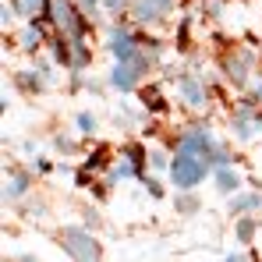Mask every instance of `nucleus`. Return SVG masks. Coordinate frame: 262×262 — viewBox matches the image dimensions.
Listing matches in <instances>:
<instances>
[{
	"label": "nucleus",
	"mask_w": 262,
	"mask_h": 262,
	"mask_svg": "<svg viewBox=\"0 0 262 262\" xmlns=\"http://www.w3.org/2000/svg\"><path fill=\"white\" fill-rule=\"evenodd\" d=\"M36 43H39V29L29 25V29L21 32V46H25V50H36Z\"/></svg>",
	"instance_id": "1a4fd4ad"
},
{
	"label": "nucleus",
	"mask_w": 262,
	"mask_h": 262,
	"mask_svg": "<svg viewBox=\"0 0 262 262\" xmlns=\"http://www.w3.org/2000/svg\"><path fill=\"white\" fill-rule=\"evenodd\" d=\"M138 64H117L114 68V85L121 89V92H131V89L138 85Z\"/></svg>",
	"instance_id": "39448f33"
},
{
	"label": "nucleus",
	"mask_w": 262,
	"mask_h": 262,
	"mask_svg": "<svg viewBox=\"0 0 262 262\" xmlns=\"http://www.w3.org/2000/svg\"><path fill=\"white\" fill-rule=\"evenodd\" d=\"M255 99H262V82H259V85H255Z\"/></svg>",
	"instance_id": "4468645a"
},
{
	"label": "nucleus",
	"mask_w": 262,
	"mask_h": 262,
	"mask_svg": "<svg viewBox=\"0 0 262 262\" xmlns=\"http://www.w3.org/2000/svg\"><path fill=\"white\" fill-rule=\"evenodd\" d=\"M64 248L75 262H99V245L82 227H64Z\"/></svg>",
	"instance_id": "f03ea898"
},
{
	"label": "nucleus",
	"mask_w": 262,
	"mask_h": 262,
	"mask_svg": "<svg viewBox=\"0 0 262 262\" xmlns=\"http://www.w3.org/2000/svg\"><path fill=\"white\" fill-rule=\"evenodd\" d=\"M259 206H262L259 195H241V199H234L230 209H234V213H245V209H259Z\"/></svg>",
	"instance_id": "6e6552de"
},
{
	"label": "nucleus",
	"mask_w": 262,
	"mask_h": 262,
	"mask_svg": "<svg viewBox=\"0 0 262 262\" xmlns=\"http://www.w3.org/2000/svg\"><path fill=\"white\" fill-rule=\"evenodd\" d=\"M78 124H82V128H85V131H96V121H92L89 114H82V117H78Z\"/></svg>",
	"instance_id": "ddd939ff"
},
{
	"label": "nucleus",
	"mask_w": 262,
	"mask_h": 262,
	"mask_svg": "<svg viewBox=\"0 0 262 262\" xmlns=\"http://www.w3.org/2000/svg\"><path fill=\"white\" fill-rule=\"evenodd\" d=\"M21 191H25V177H11V184H7V195H11V199H18Z\"/></svg>",
	"instance_id": "9b49d317"
},
{
	"label": "nucleus",
	"mask_w": 262,
	"mask_h": 262,
	"mask_svg": "<svg viewBox=\"0 0 262 262\" xmlns=\"http://www.w3.org/2000/svg\"><path fill=\"white\" fill-rule=\"evenodd\" d=\"M227 262H245V259H241V255H234V259H227Z\"/></svg>",
	"instance_id": "2eb2a0df"
},
{
	"label": "nucleus",
	"mask_w": 262,
	"mask_h": 262,
	"mask_svg": "<svg viewBox=\"0 0 262 262\" xmlns=\"http://www.w3.org/2000/svg\"><path fill=\"white\" fill-rule=\"evenodd\" d=\"M39 4H43V0H21V11H25V14H32Z\"/></svg>",
	"instance_id": "f8f14e48"
},
{
	"label": "nucleus",
	"mask_w": 262,
	"mask_h": 262,
	"mask_svg": "<svg viewBox=\"0 0 262 262\" xmlns=\"http://www.w3.org/2000/svg\"><path fill=\"white\" fill-rule=\"evenodd\" d=\"M252 234H255V220H241L237 223V237L241 241H252Z\"/></svg>",
	"instance_id": "9d476101"
},
{
	"label": "nucleus",
	"mask_w": 262,
	"mask_h": 262,
	"mask_svg": "<svg viewBox=\"0 0 262 262\" xmlns=\"http://www.w3.org/2000/svg\"><path fill=\"white\" fill-rule=\"evenodd\" d=\"M50 14H53V21H57L68 36H82V21H78V14H75L71 0H50Z\"/></svg>",
	"instance_id": "7ed1b4c3"
},
{
	"label": "nucleus",
	"mask_w": 262,
	"mask_h": 262,
	"mask_svg": "<svg viewBox=\"0 0 262 262\" xmlns=\"http://www.w3.org/2000/svg\"><path fill=\"white\" fill-rule=\"evenodd\" d=\"M181 92H184V99H188L191 106H202V103H206V92L195 85V78H181Z\"/></svg>",
	"instance_id": "0eeeda50"
},
{
	"label": "nucleus",
	"mask_w": 262,
	"mask_h": 262,
	"mask_svg": "<svg viewBox=\"0 0 262 262\" xmlns=\"http://www.w3.org/2000/svg\"><path fill=\"white\" fill-rule=\"evenodd\" d=\"M216 184H220V191H237L241 188V177L234 174L230 167H216Z\"/></svg>",
	"instance_id": "423d86ee"
},
{
	"label": "nucleus",
	"mask_w": 262,
	"mask_h": 262,
	"mask_svg": "<svg viewBox=\"0 0 262 262\" xmlns=\"http://www.w3.org/2000/svg\"><path fill=\"white\" fill-rule=\"evenodd\" d=\"M170 7H174V0H131V14L138 18V21H160L163 14H170Z\"/></svg>",
	"instance_id": "20e7f679"
},
{
	"label": "nucleus",
	"mask_w": 262,
	"mask_h": 262,
	"mask_svg": "<svg viewBox=\"0 0 262 262\" xmlns=\"http://www.w3.org/2000/svg\"><path fill=\"white\" fill-rule=\"evenodd\" d=\"M206 170H209V160H202L199 152L177 145V156H174V163H170V174H174L177 188H184V191L195 188L199 181H206Z\"/></svg>",
	"instance_id": "f257e3e1"
}]
</instances>
